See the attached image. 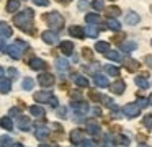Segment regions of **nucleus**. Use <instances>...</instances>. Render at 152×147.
<instances>
[{"instance_id":"59","label":"nucleus","mask_w":152,"mask_h":147,"mask_svg":"<svg viewBox=\"0 0 152 147\" xmlns=\"http://www.w3.org/2000/svg\"><path fill=\"white\" fill-rule=\"evenodd\" d=\"M39 147H49V146H44V144H41V146Z\"/></svg>"},{"instance_id":"20","label":"nucleus","mask_w":152,"mask_h":147,"mask_svg":"<svg viewBox=\"0 0 152 147\" xmlns=\"http://www.w3.org/2000/svg\"><path fill=\"white\" fill-rule=\"evenodd\" d=\"M72 78H74V82H75V85H79V87H82V88H87L90 85L88 78L83 77V75H74Z\"/></svg>"},{"instance_id":"9","label":"nucleus","mask_w":152,"mask_h":147,"mask_svg":"<svg viewBox=\"0 0 152 147\" xmlns=\"http://www.w3.org/2000/svg\"><path fill=\"white\" fill-rule=\"evenodd\" d=\"M7 52L10 54L12 59H20L21 57V52H23V49L20 48V46L17 44V42H13V44H10L7 48Z\"/></svg>"},{"instance_id":"40","label":"nucleus","mask_w":152,"mask_h":147,"mask_svg":"<svg viewBox=\"0 0 152 147\" xmlns=\"http://www.w3.org/2000/svg\"><path fill=\"white\" fill-rule=\"evenodd\" d=\"M100 100H102L103 103L106 105V106H110V108H111L113 105H115V101H113V100H111V98H110V97H106V95H102V98H100Z\"/></svg>"},{"instance_id":"1","label":"nucleus","mask_w":152,"mask_h":147,"mask_svg":"<svg viewBox=\"0 0 152 147\" xmlns=\"http://www.w3.org/2000/svg\"><path fill=\"white\" fill-rule=\"evenodd\" d=\"M33 16H34V12L30 8L23 10L21 13L15 15L13 18V23L18 26V28L25 29V31H31V25H33Z\"/></svg>"},{"instance_id":"18","label":"nucleus","mask_w":152,"mask_h":147,"mask_svg":"<svg viewBox=\"0 0 152 147\" xmlns=\"http://www.w3.org/2000/svg\"><path fill=\"white\" fill-rule=\"evenodd\" d=\"M124 65H126V69H128L129 72H136V70H139V67H141V64H139L137 61H134V59H126L124 61Z\"/></svg>"},{"instance_id":"46","label":"nucleus","mask_w":152,"mask_h":147,"mask_svg":"<svg viewBox=\"0 0 152 147\" xmlns=\"http://www.w3.org/2000/svg\"><path fill=\"white\" fill-rule=\"evenodd\" d=\"M82 54L85 56L87 59H93V56H92V51H90V49H83V51H82Z\"/></svg>"},{"instance_id":"12","label":"nucleus","mask_w":152,"mask_h":147,"mask_svg":"<svg viewBox=\"0 0 152 147\" xmlns=\"http://www.w3.org/2000/svg\"><path fill=\"white\" fill-rule=\"evenodd\" d=\"M18 127H20L21 131H30L31 129V121L28 116H20L18 118Z\"/></svg>"},{"instance_id":"8","label":"nucleus","mask_w":152,"mask_h":147,"mask_svg":"<svg viewBox=\"0 0 152 147\" xmlns=\"http://www.w3.org/2000/svg\"><path fill=\"white\" fill-rule=\"evenodd\" d=\"M51 98H53V93H51V91H46V90L36 91V93H34V100H36L38 103H49Z\"/></svg>"},{"instance_id":"41","label":"nucleus","mask_w":152,"mask_h":147,"mask_svg":"<svg viewBox=\"0 0 152 147\" xmlns=\"http://www.w3.org/2000/svg\"><path fill=\"white\" fill-rule=\"evenodd\" d=\"M136 105H137V106L142 110V108H145L149 105V100H147V98H139V100L136 101Z\"/></svg>"},{"instance_id":"53","label":"nucleus","mask_w":152,"mask_h":147,"mask_svg":"<svg viewBox=\"0 0 152 147\" xmlns=\"http://www.w3.org/2000/svg\"><path fill=\"white\" fill-rule=\"evenodd\" d=\"M18 113H20V110H18V108H12V110H10L12 116H15V114H18Z\"/></svg>"},{"instance_id":"2","label":"nucleus","mask_w":152,"mask_h":147,"mask_svg":"<svg viewBox=\"0 0 152 147\" xmlns=\"http://www.w3.org/2000/svg\"><path fill=\"white\" fill-rule=\"evenodd\" d=\"M44 20H46L48 26H51L53 29H61L64 26V18L57 12H51L48 15H44Z\"/></svg>"},{"instance_id":"25","label":"nucleus","mask_w":152,"mask_h":147,"mask_svg":"<svg viewBox=\"0 0 152 147\" xmlns=\"http://www.w3.org/2000/svg\"><path fill=\"white\" fill-rule=\"evenodd\" d=\"M18 8H20V2L18 0H8L7 2V12L8 13H15Z\"/></svg>"},{"instance_id":"44","label":"nucleus","mask_w":152,"mask_h":147,"mask_svg":"<svg viewBox=\"0 0 152 147\" xmlns=\"http://www.w3.org/2000/svg\"><path fill=\"white\" fill-rule=\"evenodd\" d=\"M0 51H2V52H7V42H5L4 38H0Z\"/></svg>"},{"instance_id":"39","label":"nucleus","mask_w":152,"mask_h":147,"mask_svg":"<svg viewBox=\"0 0 152 147\" xmlns=\"http://www.w3.org/2000/svg\"><path fill=\"white\" fill-rule=\"evenodd\" d=\"M119 13H121V10H119L118 7H113V8H106V15H108V16H118Z\"/></svg>"},{"instance_id":"49","label":"nucleus","mask_w":152,"mask_h":147,"mask_svg":"<svg viewBox=\"0 0 152 147\" xmlns=\"http://www.w3.org/2000/svg\"><path fill=\"white\" fill-rule=\"evenodd\" d=\"M49 105H51V106H54V108L57 106V98L54 97V95H53V98H51V100H49Z\"/></svg>"},{"instance_id":"4","label":"nucleus","mask_w":152,"mask_h":147,"mask_svg":"<svg viewBox=\"0 0 152 147\" xmlns=\"http://www.w3.org/2000/svg\"><path fill=\"white\" fill-rule=\"evenodd\" d=\"M38 82H39V85H43V87L49 88L54 85V82H56V78H54L53 74H49V72H44V74H39V77H38Z\"/></svg>"},{"instance_id":"54","label":"nucleus","mask_w":152,"mask_h":147,"mask_svg":"<svg viewBox=\"0 0 152 147\" xmlns=\"http://www.w3.org/2000/svg\"><path fill=\"white\" fill-rule=\"evenodd\" d=\"M123 38H124V34H118V36H116L115 39H113V41H121Z\"/></svg>"},{"instance_id":"15","label":"nucleus","mask_w":152,"mask_h":147,"mask_svg":"<svg viewBox=\"0 0 152 147\" xmlns=\"http://www.w3.org/2000/svg\"><path fill=\"white\" fill-rule=\"evenodd\" d=\"M93 80H95V85L98 88H106V87H110V82H108V78L105 77V75H98L96 74L95 77H93Z\"/></svg>"},{"instance_id":"28","label":"nucleus","mask_w":152,"mask_h":147,"mask_svg":"<svg viewBox=\"0 0 152 147\" xmlns=\"http://www.w3.org/2000/svg\"><path fill=\"white\" fill-rule=\"evenodd\" d=\"M85 21L88 23V25H98L100 23V15H96V13H88V15L85 16Z\"/></svg>"},{"instance_id":"38","label":"nucleus","mask_w":152,"mask_h":147,"mask_svg":"<svg viewBox=\"0 0 152 147\" xmlns=\"http://www.w3.org/2000/svg\"><path fill=\"white\" fill-rule=\"evenodd\" d=\"M0 146H12V137L10 136H0Z\"/></svg>"},{"instance_id":"33","label":"nucleus","mask_w":152,"mask_h":147,"mask_svg":"<svg viewBox=\"0 0 152 147\" xmlns=\"http://www.w3.org/2000/svg\"><path fill=\"white\" fill-rule=\"evenodd\" d=\"M33 87H34V80H33V78H30V77L23 78V90L30 91V90H33Z\"/></svg>"},{"instance_id":"31","label":"nucleus","mask_w":152,"mask_h":147,"mask_svg":"<svg viewBox=\"0 0 152 147\" xmlns=\"http://www.w3.org/2000/svg\"><path fill=\"white\" fill-rule=\"evenodd\" d=\"M10 90H12L10 80H0V93H8Z\"/></svg>"},{"instance_id":"61","label":"nucleus","mask_w":152,"mask_h":147,"mask_svg":"<svg viewBox=\"0 0 152 147\" xmlns=\"http://www.w3.org/2000/svg\"><path fill=\"white\" fill-rule=\"evenodd\" d=\"M0 147H4V146H0Z\"/></svg>"},{"instance_id":"22","label":"nucleus","mask_w":152,"mask_h":147,"mask_svg":"<svg viewBox=\"0 0 152 147\" xmlns=\"http://www.w3.org/2000/svg\"><path fill=\"white\" fill-rule=\"evenodd\" d=\"M87 132H88L90 136H98V134H100V124L87 123Z\"/></svg>"},{"instance_id":"32","label":"nucleus","mask_w":152,"mask_h":147,"mask_svg":"<svg viewBox=\"0 0 152 147\" xmlns=\"http://www.w3.org/2000/svg\"><path fill=\"white\" fill-rule=\"evenodd\" d=\"M105 54H106V57H108L110 61H113V62H119V61H121V56H119L118 51H106Z\"/></svg>"},{"instance_id":"3","label":"nucleus","mask_w":152,"mask_h":147,"mask_svg":"<svg viewBox=\"0 0 152 147\" xmlns=\"http://www.w3.org/2000/svg\"><path fill=\"white\" fill-rule=\"evenodd\" d=\"M139 113H141V108L136 103H128L123 106V114L128 118H136V116H139Z\"/></svg>"},{"instance_id":"24","label":"nucleus","mask_w":152,"mask_h":147,"mask_svg":"<svg viewBox=\"0 0 152 147\" xmlns=\"http://www.w3.org/2000/svg\"><path fill=\"white\" fill-rule=\"evenodd\" d=\"M98 26L96 25H88L87 26V29H85V34L87 36H90V38H96L98 36Z\"/></svg>"},{"instance_id":"16","label":"nucleus","mask_w":152,"mask_h":147,"mask_svg":"<svg viewBox=\"0 0 152 147\" xmlns=\"http://www.w3.org/2000/svg\"><path fill=\"white\" fill-rule=\"evenodd\" d=\"M69 33L74 36V38H79V39H83V38H85V29L80 28V26H70V28H69Z\"/></svg>"},{"instance_id":"36","label":"nucleus","mask_w":152,"mask_h":147,"mask_svg":"<svg viewBox=\"0 0 152 147\" xmlns=\"http://www.w3.org/2000/svg\"><path fill=\"white\" fill-rule=\"evenodd\" d=\"M92 5L95 10L102 12V10H105V0H92Z\"/></svg>"},{"instance_id":"56","label":"nucleus","mask_w":152,"mask_h":147,"mask_svg":"<svg viewBox=\"0 0 152 147\" xmlns=\"http://www.w3.org/2000/svg\"><path fill=\"white\" fill-rule=\"evenodd\" d=\"M12 147H23L21 144H12Z\"/></svg>"},{"instance_id":"13","label":"nucleus","mask_w":152,"mask_h":147,"mask_svg":"<svg viewBox=\"0 0 152 147\" xmlns=\"http://www.w3.org/2000/svg\"><path fill=\"white\" fill-rule=\"evenodd\" d=\"M124 90H126V83L123 80H118V82H115V83L111 85V91L115 95H123Z\"/></svg>"},{"instance_id":"7","label":"nucleus","mask_w":152,"mask_h":147,"mask_svg":"<svg viewBox=\"0 0 152 147\" xmlns=\"http://www.w3.org/2000/svg\"><path fill=\"white\" fill-rule=\"evenodd\" d=\"M85 139H87V136L82 129H74L70 132V142L72 144H82Z\"/></svg>"},{"instance_id":"6","label":"nucleus","mask_w":152,"mask_h":147,"mask_svg":"<svg viewBox=\"0 0 152 147\" xmlns=\"http://www.w3.org/2000/svg\"><path fill=\"white\" fill-rule=\"evenodd\" d=\"M41 38H43V41L46 42V44H56V42L59 41V34H57L56 31H53V29L43 31L41 33Z\"/></svg>"},{"instance_id":"21","label":"nucleus","mask_w":152,"mask_h":147,"mask_svg":"<svg viewBox=\"0 0 152 147\" xmlns=\"http://www.w3.org/2000/svg\"><path fill=\"white\" fill-rule=\"evenodd\" d=\"M103 70H105L108 75H111V77H118V75H119V67H116V65H111V64L103 65Z\"/></svg>"},{"instance_id":"45","label":"nucleus","mask_w":152,"mask_h":147,"mask_svg":"<svg viewBox=\"0 0 152 147\" xmlns=\"http://www.w3.org/2000/svg\"><path fill=\"white\" fill-rule=\"evenodd\" d=\"M8 75H10L12 78L18 77V70H17V69H13V67H10V69H8Z\"/></svg>"},{"instance_id":"34","label":"nucleus","mask_w":152,"mask_h":147,"mask_svg":"<svg viewBox=\"0 0 152 147\" xmlns=\"http://www.w3.org/2000/svg\"><path fill=\"white\" fill-rule=\"evenodd\" d=\"M56 67L59 69V70H67V69H69V62H67L66 59H56Z\"/></svg>"},{"instance_id":"23","label":"nucleus","mask_w":152,"mask_h":147,"mask_svg":"<svg viewBox=\"0 0 152 147\" xmlns=\"http://www.w3.org/2000/svg\"><path fill=\"white\" fill-rule=\"evenodd\" d=\"M106 25H108V28L110 29H113V31H121V23L118 21V20H115V18H108L106 20Z\"/></svg>"},{"instance_id":"17","label":"nucleus","mask_w":152,"mask_h":147,"mask_svg":"<svg viewBox=\"0 0 152 147\" xmlns=\"http://www.w3.org/2000/svg\"><path fill=\"white\" fill-rule=\"evenodd\" d=\"M139 20H141L139 13H136V12H128L126 13V23H128V25H137Z\"/></svg>"},{"instance_id":"26","label":"nucleus","mask_w":152,"mask_h":147,"mask_svg":"<svg viewBox=\"0 0 152 147\" xmlns=\"http://www.w3.org/2000/svg\"><path fill=\"white\" fill-rule=\"evenodd\" d=\"M95 51L105 54L106 51H110V44L106 41H100V42H96V44H95Z\"/></svg>"},{"instance_id":"35","label":"nucleus","mask_w":152,"mask_h":147,"mask_svg":"<svg viewBox=\"0 0 152 147\" xmlns=\"http://www.w3.org/2000/svg\"><path fill=\"white\" fill-rule=\"evenodd\" d=\"M136 83L139 85V87L142 88V90H145V88H149V80L145 77H136Z\"/></svg>"},{"instance_id":"47","label":"nucleus","mask_w":152,"mask_h":147,"mask_svg":"<svg viewBox=\"0 0 152 147\" xmlns=\"http://www.w3.org/2000/svg\"><path fill=\"white\" fill-rule=\"evenodd\" d=\"M87 7H88V2H85V0H80L79 2V10H85Z\"/></svg>"},{"instance_id":"58","label":"nucleus","mask_w":152,"mask_h":147,"mask_svg":"<svg viewBox=\"0 0 152 147\" xmlns=\"http://www.w3.org/2000/svg\"><path fill=\"white\" fill-rule=\"evenodd\" d=\"M149 105H152V95L149 97Z\"/></svg>"},{"instance_id":"27","label":"nucleus","mask_w":152,"mask_h":147,"mask_svg":"<svg viewBox=\"0 0 152 147\" xmlns=\"http://www.w3.org/2000/svg\"><path fill=\"white\" fill-rule=\"evenodd\" d=\"M30 113L33 114L34 118H41L44 116V110L41 106H38V105H33V106H30Z\"/></svg>"},{"instance_id":"29","label":"nucleus","mask_w":152,"mask_h":147,"mask_svg":"<svg viewBox=\"0 0 152 147\" xmlns=\"http://www.w3.org/2000/svg\"><path fill=\"white\" fill-rule=\"evenodd\" d=\"M121 49L124 52H132V51H136V49H137V44H136L134 41H128V42H123Z\"/></svg>"},{"instance_id":"43","label":"nucleus","mask_w":152,"mask_h":147,"mask_svg":"<svg viewBox=\"0 0 152 147\" xmlns=\"http://www.w3.org/2000/svg\"><path fill=\"white\" fill-rule=\"evenodd\" d=\"M36 5H39V7H48L49 5V0H33Z\"/></svg>"},{"instance_id":"57","label":"nucleus","mask_w":152,"mask_h":147,"mask_svg":"<svg viewBox=\"0 0 152 147\" xmlns=\"http://www.w3.org/2000/svg\"><path fill=\"white\" fill-rule=\"evenodd\" d=\"M137 147H151V146H147V144H139Z\"/></svg>"},{"instance_id":"14","label":"nucleus","mask_w":152,"mask_h":147,"mask_svg":"<svg viewBox=\"0 0 152 147\" xmlns=\"http://www.w3.org/2000/svg\"><path fill=\"white\" fill-rule=\"evenodd\" d=\"M12 34H13V31H12V26L8 23H5V21L0 23V36L2 38H10Z\"/></svg>"},{"instance_id":"42","label":"nucleus","mask_w":152,"mask_h":147,"mask_svg":"<svg viewBox=\"0 0 152 147\" xmlns=\"http://www.w3.org/2000/svg\"><path fill=\"white\" fill-rule=\"evenodd\" d=\"M90 97H92V100L98 101L100 98H102V95H98V91H96V90H92V91H90Z\"/></svg>"},{"instance_id":"48","label":"nucleus","mask_w":152,"mask_h":147,"mask_svg":"<svg viewBox=\"0 0 152 147\" xmlns=\"http://www.w3.org/2000/svg\"><path fill=\"white\" fill-rule=\"evenodd\" d=\"M82 147H95V144H93L92 142V140H83V142H82Z\"/></svg>"},{"instance_id":"52","label":"nucleus","mask_w":152,"mask_h":147,"mask_svg":"<svg viewBox=\"0 0 152 147\" xmlns=\"http://www.w3.org/2000/svg\"><path fill=\"white\" fill-rule=\"evenodd\" d=\"M93 111H95V114H96V116H102V108L95 106V108H93Z\"/></svg>"},{"instance_id":"19","label":"nucleus","mask_w":152,"mask_h":147,"mask_svg":"<svg viewBox=\"0 0 152 147\" xmlns=\"http://www.w3.org/2000/svg\"><path fill=\"white\" fill-rule=\"evenodd\" d=\"M30 67L33 69V70H41V69L44 67V61L39 57H31L30 59Z\"/></svg>"},{"instance_id":"30","label":"nucleus","mask_w":152,"mask_h":147,"mask_svg":"<svg viewBox=\"0 0 152 147\" xmlns=\"http://www.w3.org/2000/svg\"><path fill=\"white\" fill-rule=\"evenodd\" d=\"M0 126L4 127V129H7V131L13 129V123H12V119L8 116H5V118H2V119H0Z\"/></svg>"},{"instance_id":"50","label":"nucleus","mask_w":152,"mask_h":147,"mask_svg":"<svg viewBox=\"0 0 152 147\" xmlns=\"http://www.w3.org/2000/svg\"><path fill=\"white\" fill-rule=\"evenodd\" d=\"M57 113H59V116H61V118H66V116H67V113H66V108H64V106L61 108V110L57 111Z\"/></svg>"},{"instance_id":"62","label":"nucleus","mask_w":152,"mask_h":147,"mask_svg":"<svg viewBox=\"0 0 152 147\" xmlns=\"http://www.w3.org/2000/svg\"><path fill=\"white\" fill-rule=\"evenodd\" d=\"M151 44H152V41H151Z\"/></svg>"},{"instance_id":"5","label":"nucleus","mask_w":152,"mask_h":147,"mask_svg":"<svg viewBox=\"0 0 152 147\" xmlns=\"http://www.w3.org/2000/svg\"><path fill=\"white\" fill-rule=\"evenodd\" d=\"M70 106H72L74 111H75V113H79V114H87V113H88V110H90L88 103H87V101H82V100L72 101V103H70Z\"/></svg>"},{"instance_id":"55","label":"nucleus","mask_w":152,"mask_h":147,"mask_svg":"<svg viewBox=\"0 0 152 147\" xmlns=\"http://www.w3.org/2000/svg\"><path fill=\"white\" fill-rule=\"evenodd\" d=\"M4 75H5V72H4V69H2V67H0V78H2V77H4Z\"/></svg>"},{"instance_id":"10","label":"nucleus","mask_w":152,"mask_h":147,"mask_svg":"<svg viewBox=\"0 0 152 147\" xmlns=\"http://www.w3.org/2000/svg\"><path fill=\"white\" fill-rule=\"evenodd\" d=\"M48 136H49V129H48L46 126H43V124L36 126V129H34V137H36L38 140H44Z\"/></svg>"},{"instance_id":"37","label":"nucleus","mask_w":152,"mask_h":147,"mask_svg":"<svg viewBox=\"0 0 152 147\" xmlns=\"http://www.w3.org/2000/svg\"><path fill=\"white\" fill-rule=\"evenodd\" d=\"M142 124L145 126V129H152V114H147V116H144V119H142Z\"/></svg>"},{"instance_id":"51","label":"nucleus","mask_w":152,"mask_h":147,"mask_svg":"<svg viewBox=\"0 0 152 147\" xmlns=\"http://www.w3.org/2000/svg\"><path fill=\"white\" fill-rule=\"evenodd\" d=\"M145 64H147L149 67H152V56H147V57H145Z\"/></svg>"},{"instance_id":"63","label":"nucleus","mask_w":152,"mask_h":147,"mask_svg":"<svg viewBox=\"0 0 152 147\" xmlns=\"http://www.w3.org/2000/svg\"><path fill=\"white\" fill-rule=\"evenodd\" d=\"M103 147H105V146H103Z\"/></svg>"},{"instance_id":"60","label":"nucleus","mask_w":152,"mask_h":147,"mask_svg":"<svg viewBox=\"0 0 152 147\" xmlns=\"http://www.w3.org/2000/svg\"><path fill=\"white\" fill-rule=\"evenodd\" d=\"M59 2H70V0H59Z\"/></svg>"},{"instance_id":"11","label":"nucleus","mask_w":152,"mask_h":147,"mask_svg":"<svg viewBox=\"0 0 152 147\" xmlns=\"http://www.w3.org/2000/svg\"><path fill=\"white\" fill-rule=\"evenodd\" d=\"M59 48H61V52L66 54V56L74 54V42H70V41H62Z\"/></svg>"}]
</instances>
